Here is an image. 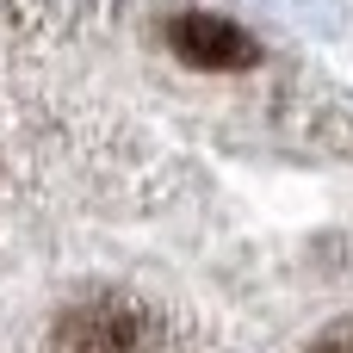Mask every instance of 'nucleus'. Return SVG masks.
<instances>
[{"label": "nucleus", "instance_id": "f257e3e1", "mask_svg": "<svg viewBox=\"0 0 353 353\" xmlns=\"http://www.w3.org/2000/svg\"><path fill=\"white\" fill-rule=\"evenodd\" d=\"M168 43H174V56L192 62V68H254V62H261L254 37H248L242 25L217 19V12H180V19L168 25Z\"/></svg>", "mask_w": 353, "mask_h": 353}, {"label": "nucleus", "instance_id": "f03ea898", "mask_svg": "<svg viewBox=\"0 0 353 353\" xmlns=\"http://www.w3.org/2000/svg\"><path fill=\"white\" fill-rule=\"evenodd\" d=\"M143 341L149 323L130 304H81L56 323V353H137Z\"/></svg>", "mask_w": 353, "mask_h": 353}, {"label": "nucleus", "instance_id": "7ed1b4c3", "mask_svg": "<svg viewBox=\"0 0 353 353\" xmlns=\"http://www.w3.org/2000/svg\"><path fill=\"white\" fill-rule=\"evenodd\" d=\"M310 353H353V323H341V329H329V335H323V341H316Z\"/></svg>", "mask_w": 353, "mask_h": 353}]
</instances>
